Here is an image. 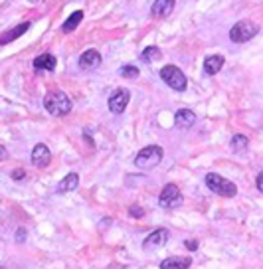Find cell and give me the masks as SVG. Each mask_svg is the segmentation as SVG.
I'll use <instances>...</instances> for the list:
<instances>
[{
	"label": "cell",
	"instance_id": "13",
	"mask_svg": "<svg viewBox=\"0 0 263 269\" xmlns=\"http://www.w3.org/2000/svg\"><path fill=\"white\" fill-rule=\"evenodd\" d=\"M222 67H224V56H220V54L208 56V58L204 60V71H206L208 75H216Z\"/></svg>",
	"mask_w": 263,
	"mask_h": 269
},
{
	"label": "cell",
	"instance_id": "6",
	"mask_svg": "<svg viewBox=\"0 0 263 269\" xmlns=\"http://www.w3.org/2000/svg\"><path fill=\"white\" fill-rule=\"evenodd\" d=\"M129 99H131L129 89H125V87L115 89V91H113V95L109 97V111H111V113H115V115L123 113V111L127 109V105H129Z\"/></svg>",
	"mask_w": 263,
	"mask_h": 269
},
{
	"label": "cell",
	"instance_id": "27",
	"mask_svg": "<svg viewBox=\"0 0 263 269\" xmlns=\"http://www.w3.org/2000/svg\"><path fill=\"white\" fill-rule=\"evenodd\" d=\"M186 245H188V249H196V247H198L196 241H186Z\"/></svg>",
	"mask_w": 263,
	"mask_h": 269
},
{
	"label": "cell",
	"instance_id": "12",
	"mask_svg": "<svg viewBox=\"0 0 263 269\" xmlns=\"http://www.w3.org/2000/svg\"><path fill=\"white\" fill-rule=\"evenodd\" d=\"M192 265V259L188 255L182 257H168L161 263V269H188Z\"/></svg>",
	"mask_w": 263,
	"mask_h": 269
},
{
	"label": "cell",
	"instance_id": "9",
	"mask_svg": "<svg viewBox=\"0 0 263 269\" xmlns=\"http://www.w3.org/2000/svg\"><path fill=\"white\" fill-rule=\"evenodd\" d=\"M52 161V153L46 145H36L34 151H32V165L36 168H46Z\"/></svg>",
	"mask_w": 263,
	"mask_h": 269
},
{
	"label": "cell",
	"instance_id": "23",
	"mask_svg": "<svg viewBox=\"0 0 263 269\" xmlns=\"http://www.w3.org/2000/svg\"><path fill=\"white\" fill-rule=\"evenodd\" d=\"M24 174H26V172H24L22 168H16V170L12 172V178H14V180H22V178H24Z\"/></svg>",
	"mask_w": 263,
	"mask_h": 269
},
{
	"label": "cell",
	"instance_id": "16",
	"mask_svg": "<svg viewBox=\"0 0 263 269\" xmlns=\"http://www.w3.org/2000/svg\"><path fill=\"white\" fill-rule=\"evenodd\" d=\"M77 186H79V174L69 172L64 180L58 182V192H71V190H75Z\"/></svg>",
	"mask_w": 263,
	"mask_h": 269
},
{
	"label": "cell",
	"instance_id": "10",
	"mask_svg": "<svg viewBox=\"0 0 263 269\" xmlns=\"http://www.w3.org/2000/svg\"><path fill=\"white\" fill-rule=\"evenodd\" d=\"M99 64H101V56H99L97 50H87V52H83L79 56V67L85 69V71H91V69L99 67Z\"/></svg>",
	"mask_w": 263,
	"mask_h": 269
},
{
	"label": "cell",
	"instance_id": "11",
	"mask_svg": "<svg viewBox=\"0 0 263 269\" xmlns=\"http://www.w3.org/2000/svg\"><path fill=\"white\" fill-rule=\"evenodd\" d=\"M196 123V115L188 109H178L176 115H174V125L180 127V129H190L192 125Z\"/></svg>",
	"mask_w": 263,
	"mask_h": 269
},
{
	"label": "cell",
	"instance_id": "18",
	"mask_svg": "<svg viewBox=\"0 0 263 269\" xmlns=\"http://www.w3.org/2000/svg\"><path fill=\"white\" fill-rule=\"evenodd\" d=\"M83 20V12L81 10H77V12H73L66 22H64V26H62V30L66 32V34H69V32H73L77 26H79V22Z\"/></svg>",
	"mask_w": 263,
	"mask_h": 269
},
{
	"label": "cell",
	"instance_id": "20",
	"mask_svg": "<svg viewBox=\"0 0 263 269\" xmlns=\"http://www.w3.org/2000/svg\"><path fill=\"white\" fill-rule=\"evenodd\" d=\"M161 56H163V54H161V50H159V48H155V46H151V48H147V50L143 52V56H141V58H143L145 62H155V60H161Z\"/></svg>",
	"mask_w": 263,
	"mask_h": 269
},
{
	"label": "cell",
	"instance_id": "2",
	"mask_svg": "<svg viewBox=\"0 0 263 269\" xmlns=\"http://www.w3.org/2000/svg\"><path fill=\"white\" fill-rule=\"evenodd\" d=\"M163 149L157 147V145H151V147H145L143 151L137 153V159H135V165L137 168H143V170H149V168H155L161 165L163 161Z\"/></svg>",
	"mask_w": 263,
	"mask_h": 269
},
{
	"label": "cell",
	"instance_id": "14",
	"mask_svg": "<svg viewBox=\"0 0 263 269\" xmlns=\"http://www.w3.org/2000/svg\"><path fill=\"white\" fill-rule=\"evenodd\" d=\"M28 28H30V24H28V22H24V24H18L16 28H12L10 32L2 34V36H0V46H6V44H10V42H14V40H16V38H20L24 32H28Z\"/></svg>",
	"mask_w": 263,
	"mask_h": 269
},
{
	"label": "cell",
	"instance_id": "15",
	"mask_svg": "<svg viewBox=\"0 0 263 269\" xmlns=\"http://www.w3.org/2000/svg\"><path fill=\"white\" fill-rule=\"evenodd\" d=\"M56 58L52 54H42L34 60V67L36 69H46V71H54L56 69Z\"/></svg>",
	"mask_w": 263,
	"mask_h": 269
},
{
	"label": "cell",
	"instance_id": "26",
	"mask_svg": "<svg viewBox=\"0 0 263 269\" xmlns=\"http://www.w3.org/2000/svg\"><path fill=\"white\" fill-rule=\"evenodd\" d=\"M8 157V153H6V149L2 147V145H0V161H4Z\"/></svg>",
	"mask_w": 263,
	"mask_h": 269
},
{
	"label": "cell",
	"instance_id": "19",
	"mask_svg": "<svg viewBox=\"0 0 263 269\" xmlns=\"http://www.w3.org/2000/svg\"><path fill=\"white\" fill-rule=\"evenodd\" d=\"M231 149L235 153H241L247 149V137H243V134H235V137L231 139Z\"/></svg>",
	"mask_w": 263,
	"mask_h": 269
},
{
	"label": "cell",
	"instance_id": "22",
	"mask_svg": "<svg viewBox=\"0 0 263 269\" xmlns=\"http://www.w3.org/2000/svg\"><path fill=\"white\" fill-rule=\"evenodd\" d=\"M129 214L133 216V218H143V216H145V210L139 208V206H131V208H129Z\"/></svg>",
	"mask_w": 263,
	"mask_h": 269
},
{
	"label": "cell",
	"instance_id": "28",
	"mask_svg": "<svg viewBox=\"0 0 263 269\" xmlns=\"http://www.w3.org/2000/svg\"><path fill=\"white\" fill-rule=\"evenodd\" d=\"M32 2H38V0H32Z\"/></svg>",
	"mask_w": 263,
	"mask_h": 269
},
{
	"label": "cell",
	"instance_id": "5",
	"mask_svg": "<svg viewBox=\"0 0 263 269\" xmlns=\"http://www.w3.org/2000/svg\"><path fill=\"white\" fill-rule=\"evenodd\" d=\"M161 77H163V81L168 85V87H172L174 91H184L186 89V75L176 67V66H164L163 69H161Z\"/></svg>",
	"mask_w": 263,
	"mask_h": 269
},
{
	"label": "cell",
	"instance_id": "1",
	"mask_svg": "<svg viewBox=\"0 0 263 269\" xmlns=\"http://www.w3.org/2000/svg\"><path fill=\"white\" fill-rule=\"evenodd\" d=\"M44 107L50 115H56V117H64L71 111V99L64 93V91H52L46 95L44 99Z\"/></svg>",
	"mask_w": 263,
	"mask_h": 269
},
{
	"label": "cell",
	"instance_id": "8",
	"mask_svg": "<svg viewBox=\"0 0 263 269\" xmlns=\"http://www.w3.org/2000/svg\"><path fill=\"white\" fill-rule=\"evenodd\" d=\"M168 237H170L168 230H166V228H159V230H155L153 234H149V235L145 237V241H143V249H145V251L159 249V247H163V245L168 241Z\"/></svg>",
	"mask_w": 263,
	"mask_h": 269
},
{
	"label": "cell",
	"instance_id": "29",
	"mask_svg": "<svg viewBox=\"0 0 263 269\" xmlns=\"http://www.w3.org/2000/svg\"><path fill=\"white\" fill-rule=\"evenodd\" d=\"M0 269H2V267H0Z\"/></svg>",
	"mask_w": 263,
	"mask_h": 269
},
{
	"label": "cell",
	"instance_id": "17",
	"mask_svg": "<svg viewBox=\"0 0 263 269\" xmlns=\"http://www.w3.org/2000/svg\"><path fill=\"white\" fill-rule=\"evenodd\" d=\"M174 10V0H157L153 4V14L157 16H168Z\"/></svg>",
	"mask_w": 263,
	"mask_h": 269
},
{
	"label": "cell",
	"instance_id": "21",
	"mask_svg": "<svg viewBox=\"0 0 263 269\" xmlns=\"http://www.w3.org/2000/svg\"><path fill=\"white\" fill-rule=\"evenodd\" d=\"M119 73L123 75V77H139V67L137 66H123L121 69H119Z\"/></svg>",
	"mask_w": 263,
	"mask_h": 269
},
{
	"label": "cell",
	"instance_id": "3",
	"mask_svg": "<svg viewBox=\"0 0 263 269\" xmlns=\"http://www.w3.org/2000/svg\"><path fill=\"white\" fill-rule=\"evenodd\" d=\"M206 186H208L212 192H216V194H220V196H224V198H233V196L237 194V186H235L233 182L226 180L224 176L216 174V172L206 174Z\"/></svg>",
	"mask_w": 263,
	"mask_h": 269
},
{
	"label": "cell",
	"instance_id": "25",
	"mask_svg": "<svg viewBox=\"0 0 263 269\" xmlns=\"http://www.w3.org/2000/svg\"><path fill=\"white\" fill-rule=\"evenodd\" d=\"M24 235H26V232H24V228H20L16 234V241H24Z\"/></svg>",
	"mask_w": 263,
	"mask_h": 269
},
{
	"label": "cell",
	"instance_id": "7",
	"mask_svg": "<svg viewBox=\"0 0 263 269\" xmlns=\"http://www.w3.org/2000/svg\"><path fill=\"white\" fill-rule=\"evenodd\" d=\"M180 202H182V194H180L178 186H176V184H166V186L163 188L161 196H159V204H161L163 208H174V206H178Z\"/></svg>",
	"mask_w": 263,
	"mask_h": 269
},
{
	"label": "cell",
	"instance_id": "24",
	"mask_svg": "<svg viewBox=\"0 0 263 269\" xmlns=\"http://www.w3.org/2000/svg\"><path fill=\"white\" fill-rule=\"evenodd\" d=\"M257 190H259V192H263V172H259V174H257Z\"/></svg>",
	"mask_w": 263,
	"mask_h": 269
},
{
	"label": "cell",
	"instance_id": "4",
	"mask_svg": "<svg viewBox=\"0 0 263 269\" xmlns=\"http://www.w3.org/2000/svg\"><path fill=\"white\" fill-rule=\"evenodd\" d=\"M257 32H259V26H257L255 22H251V20H241V22H237L235 26H231V30H230V40L235 42V44H243V42L255 38Z\"/></svg>",
	"mask_w": 263,
	"mask_h": 269
}]
</instances>
